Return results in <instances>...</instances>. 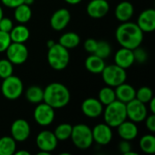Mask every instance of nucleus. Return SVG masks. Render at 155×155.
Instances as JSON below:
<instances>
[{
	"mask_svg": "<svg viewBox=\"0 0 155 155\" xmlns=\"http://www.w3.org/2000/svg\"><path fill=\"white\" fill-rule=\"evenodd\" d=\"M72 129H73V126L71 124H61L55 128L54 134L58 141H65L70 138L71 134H72Z\"/></svg>",
	"mask_w": 155,
	"mask_h": 155,
	"instance_id": "obj_30",
	"label": "nucleus"
},
{
	"mask_svg": "<svg viewBox=\"0 0 155 155\" xmlns=\"http://www.w3.org/2000/svg\"><path fill=\"white\" fill-rule=\"evenodd\" d=\"M35 143L39 151H43L47 153H50L53 151H54L55 148L57 147L58 140L56 139L53 132L45 130L37 134L35 139Z\"/></svg>",
	"mask_w": 155,
	"mask_h": 155,
	"instance_id": "obj_11",
	"label": "nucleus"
},
{
	"mask_svg": "<svg viewBox=\"0 0 155 155\" xmlns=\"http://www.w3.org/2000/svg\"><path fill=\"white\" fill-rule=\"evenodd\" d=\"M11 136L15 142H25L28 139L31 134V127L27 121L24 119H17L13 122L11 125Z\"/></svg>",
	"mask_w": 155,
	"mask_h": 155,
	"instance_id": "obj_12",
	"label": "nucleus"
},
{
	"mask_svg": "<svg viewBox=\"0 0 155 155\" xmlns=\"http://www.w3.org/2000/svg\"><path fill=\"white\" fill-rule=\"evenodd\" d=\"M153 97V90L148 86H143L136 91L135 98L145 104H148Z\"/></svg>",
	"mask_w": 155,
	"mask_h": 155,
	"instance_id": "obj_32",
	"label": "nucleus"
},
{
	"mask_svg": "<svg viewBox=\"0 0 155 155\" xmlns=\"http://www.w3.org/2000/svg\"><path fill=\"white\" fill-rule=\"evenodd\" d=\"M54 109L45 103H39L34 111V119L41 126H48L54 120Z\"/></svg>",
	"mask_w": 155,
	"mask_h": 155,
	"instance_id": "obj_10",
	"label": "nucleus"
},
{
	"mask_svg": "<svg viewBox=\"0 0 155 155\" xmlns=\"http://www.w3.org/2000/svg\"><path fill=\"white\" fill-rule=\"evenodd\" d=\"M97 45V41L94 38H88L85 40L84 44V47L85 49L86 52L90 53V54H94Z\"/></svg>",
	"mask_w": 155,
	"mask_h": 155,
	"instance_id": "obj_37",
	"label": "nucleus"
},
{
	"mask_svg": "<svg viewBox=\"0 0 155 155\" xmlns=\"http://www.w3.org/2000/svg\"><path fill=\"white\" fill-rule=\"evenodd\" d=\"M64 1L69 5H77L82 2V0H64Z\"/></svg>",
	"mask_w": 155,
	"mask_h": 155,
	"instance_id": "obj_42",
	"label": "nucleus"
},
{
	"mask_svg": "<svg viewBox=\"0 0 155 155\" xmlns=\"http://www.w3.org/2000/svg\"><path fill=\"white\" fill-rule=\"evenodd\" d=\"M137 25L143 33H151L155 30V10L148 8L143 10L137 19Z\"/></svg>",
	"mask_w": 155,
	"mask_h": 155,
	"instance_id": "obj_17",
	"label": "nucleus"
},
{
	"mask_svg": "<svg viewBox=\"0 0 155 155\" xmlns=\"http://www.w3.org/2000/svg\"><path fill=\"white\" fill-rule=\"evenodd\" d=\"M15 154H16V155H29L30 153L27 152V151H18V152H15Z\"/></svg>",
	"mask_w": 155,
	"mask_h": 155,
	"instance_id": "obj_43",
	"label": "nucleus"
},
{
	"mask_svg": "<svg viewBox=\"0 0 155 155\" xmlns=\"http://www.w3.org/2000/svg\"><path fill=\"white\" fill-rule=\"evenodd\" d=\"M71 99L68 88L61 83H51L44 89V103L54 109L65 107Z\"/></svg>",
	"mask_w": 155,
	"mask_h": 155,
	"instance_id": "obj_2",
	"label": "nucleus"
},
{
	"mask_svg": "<svg viewBox=\"0 0 155 155\" xmlns=\"http://www.w3.org/2000/svg\"><path fill=\"white\" fill-rule=\"evenodd\" d=\"M141 150L147 154H153L155 153V137L153 134H145L140 140Z\"/></svg>",
	"mask_w": 155,
	"mask_h": 155,
	"instance_id": "obj_29",
	"label": "nucleus"
},
{
	"mask_svg": "<svg viewBox=\"0 0 155 155\" xmlns=\"http://www.w3.org/2000/svg\"><path fill=\"white\" fill-rule=\"evenodd\" d=\"M6 58L13 64H23L28 58V49L22 43L11 42L5 50Z\"/></svg>",
	"mask_w": 155,
	"mask_h": 155,
	"instance_id": "obj_8",
	"label": "nucleus"
},
{
	"mask_svg": "<svg viewBox=\"0 0 155 155\" xmlns=\"http://www.w3.org/2000/svg\"><path fill=\"white\" fill-rule=\"evenodd\" d=\"M109 10L110 5L107 0H91L86 6V12L88 15L94 19L104 17Z\"/></svg>",
	"mask_w": 155,
	"mask_h": 155,
	"instance_id": "obj_14",
	"label": "nucleus"
},
{
	"mask_svg": "<svg viewBox=\"0 0 155 155\" xmlns=\"http://www.w3.org/2000/svg\"><path fill=\"white\" fill-rule=\"evenodd\" d=\"M14 25H13V21L8 18V17H2L0 19V30L1 31H4V32H6V33H9L12 28H13Z\"/></svg>",
	"mask_w": 155,
	"mask_h": 155,
	"instance_id": "obj_36",
	"label": "nucleus"
},
{
	"mask_svg": "<svg viewBox=\"0 0 155 155\" xmlns=\"http://www.w3.org/2000/svg\"><path fill=\"white\" fill-rule=\"evenodd\" d=\"M116 128L118 131V134L122 138V140L132 141L135 139L138 135V127L136 125V123H134L133 121H127L126 119Z\"/></svg>",
	"mask_w": 155,
	"mask_h": 155,
	"instance_id": "obj_19",
	"label": "nucleus"
},
{
	"mask_svg": "<svg viewBox=\"0 0 155 155\" xmlns=\"http://www.w3.org/2000/svg\"><path fill=\"white\" fill-rule=\"evenodd\" d=\"M81 42L80 36L74 32H67L63 34L59 38V44L66 49H73L79 45Z\"/></svg>",
	"mask_w": 155,
	"mask_h": 155,
	"instance_id": "obj_24",
	"label": "nucleus"
},
{
	"mask_svg": "<svg viewBox=\"0 0 155 155\" xmlns=\"http://www.w3.org/2000/svg\"><path fill=\"white\" fill-rule=\"evenodd\" d=\"M1 91L3 95L8 100L18 99L24 92V84L21 79L15 75H10L3 79Z\"/></svg>",
	"mask_w": 155,
	"mask_h": 155,
	"instance_id": "obj_7",
	"label": "nucleus"
},
{
	"mask_svg": "<svg viewBox=\"0 0 155 155\" xmlns=\"http://www.w3.org/2000/svg\"><path fill=\"white\" fill-rule=\"evenodd\" d=\"M83 114L89 118H97L104 112V105L102 103L94 97L85 99L81 105Z\"/></svg>",
	"mask_w": 155,
	"mask_h": 155,
	"instance_id": "obj_16",
	"label": "nucleus"
},
{
	"mask_svg": "<svg viewBox=\"0 0 155 155\" xmlns=\"http://www.w3.org/2000/svg\"><path fill=\"white\" fill-rule=\"evenodd\" d=\"M134 52V61L139 63V64H143L147 61L148 59V53L145 51V49L142 48L141 45L134 48L133 50Z\"/></svg>",
	"mask_w": 155,
	"mask_h": 155,
	"instance_id": "obj_34",
	"label": "nucleus"
},
{
	"mask_svg": "<svg viewBox=\"0 0 155 155\" xmlns=\"http://www.w3.org/2000/svg\"><path fill=\"white\" fill-rule=\"evenodd\" d=\"M85 68L92 74H101L105 64L104 59L92 54L85 60Z\"/></svg>",
	"mask_w": 155,
	"mask_h": 155,
	"instance_id": "obj_23",
	"label": "nucleus"
},
{
	"mask_svg": "<svg viewBox=\"0 0 155 155\" xmlns=\"http://www.w3.org/2000/svg\"><path fill=\"white\" fill-rule=\"evenodd\" d=\"M115 38L122 47L134 50L143 41V32L136 23L130 21L122 23L115 31Z\"/></svg>",
	"mask_w": 155,
	"mask_h": 155,
	"instance_id": "obj_1",
	"label": "nucleus"
},
{
	"mask_svg": "<svg viewBox=\"0 0 155 155\" xmlns=\"http://www.w3.org/2000/svg\"><path fill=\"white\" fill-rule=\"evenodd\" d=\"M148 104H149V105H150V111H151V113H152V114H155V99H154V97H153V98L150 100V102H149Z\"/></svg>",
	"mask_w": 155,
	"mask_h": 155,
	"instance_id": "obj_41",
	"label": "nucleus"
},
{
	"mask_svg": "<svg viewBox=\"0 0 155 155\" xmlns=\"http://www.w3.org/2000/svg\"><path fill=\"white\" fill-rule=\"evenodd\" d=\"M70 138L74 146L80 150H87L94 143L92 129L84 124H79L73 126Z\"/></svg>",
	"mask_w": 155,
	"mask_h": 155,
	"instance_id": "obj_5",
	"label": "nucleus"
},
{
	"mask_svg": "<svg viewBox=\"0 0 155 155\" xmlns=\"http://www.w3.org/2000/svg\"><path fill=\"white\" fill-rule=\"evenodd\" d=\"M54 44H55V43H54L53 40H49V41H47V43H46V45H47V46H48V48H49V47L53 46Z\"/></svg>",
	"mask_w": 155,
	"mask_h": 155,
	"instance_id": "obj_45",
	"label": "nucleus"
},
{
	"mask_svg": "<svg viewBox=\"0 0 155 155\" xmlns=\"http://www.w3.org/2000/svg\"><path fill=\"white\" fill-rule=\"evenodd\" d=\"M98 100L102 103V104L104 106L111 104L112 102H114V100H116V96H115V92L114 87L111 86H105L103 87L98 94Z\"/></svg>",
	"mask_w": 155,
	"mask_h": 155,
	"instance_id": "obj_28",
	"label": "nucleus"
},
{
	"mask_svg": "<svg viewBox=\"0 0 155 155\" xmlns=\"http://www.w3.org/2000/svg\"><path fill=\"white\" fill-rule=\"evenodd\" d=\"M134 14V5L129 1H123L119 3L114 10V15L116 19L122 23L130 21Z\"/></svg>",
	"mask_w": 155,
	"mask_h": 155,
	"instance_id": "obj_20",
	"label": "nucleus"
},
{
	"mask_svg": "<svg viewBox=\"0 0 155 155\" xmlns=\"http://www.w3.org/2000/svg\"><path fill=\"white\" fill-rule=\"evenodd\" d=\"M118 148H119L120 152H121L124 155L127 154L129 152L132 151V146H131L129 141H126V140H123V141L119 143Z\"/></svg>",
	"mask_w": 155,
	"mask_h": 155,
	"instance_id": "obj_39",
	"label": "nucleus"
},
{
	"mask_svg": "<svg viewBox=\"0 0 155 155\" xmlns=\"http://www.w3.org/2000/svg\"><path fill=\"white\" fill-rule=\"evenodd\" d=\"M9 35L12 42L25 44L30 37V31L24 24H20L16 26H13Z\"/></svg>",
	"mask_w": 155,
	"mask_h": 155,
	"instance_id": "obj_22",
	"label": "nucleus"
},
{
	"mask_svg": "<svg viewBox=\"0 0 155 155\" xmlns=\"http://www.w3.org/2000/svg\"><path fill=\"white\" fill-rule=\"evenodd\" d=\"M114 92H115L116 100L124 104H127L128 102L134 99L136 94V90L134 89V87L129 84H126L125 82L116 86Z\"/></svg>",
	"mask_w": 155,
	"mask_h": 155,
	"instance_id": "obj_21",
	"label": "nucleus"
},
{
	"mask_svg": "<svg viewBox=\"0 0 155 155\" xmlns=\"http://www.w3.org/2000/svg\"><path fill=\"white\" fill-rule=\"evenodd\" d=\"M11 38L9 33L0 30V53L5 52L8 45L11 44Z\"/></svg>",
	"mask_w": 155,
	"mask_h": 155,
	"instance_id": "obj_35",
	"label": "nucleus"
},
{
	"mask_svg": "<svg viewBox=\"0 0 155 155\" xmlns=\"http://www.w3.org/2000/svg\"><path fill=\"white\" fill-rule=\"evenodd\" d=\"M111 53H112V47L108 42L97 41V45H96L94 54H95L103 59H106L111 55Z\"/></svg>",
	"mask_w": 155,
	"mask_h": 155,
	"instance_id": "obj_31",
	"label": "nucleus"
},
{
	"mask_svg": "<svg viewBox=\"0 0 155 155\" xmlns=\"http://www.w3.org/2000/svg\"><path fill=\"white\" fill-rule=\"evenodd\" d=\"M34 2H35V0H24V4H25V5H33Z\"/></svg>",
	"mask_w": 155,
	"mask_h": 155,
	"instance_id": "obj_44",
	"label": "nucleus"
},
{
	"mask_svg": "<svg viewBox=\"0 0 155 155\" xmlns=\"http://www.w3.org/2000/svg\"><path fill=\"white\" fill-rule=\"evenodd\" d=\"M101 74L106 85L111 87H116L124 83L127 79L126 70L115 64L105 65Z\"/></svg>",
	"mask_w": 155,
	"mask_h": 155,
	"instance_id": "obj_6",
	"label": "nucleus"
},
{
	"mask_svg": "<svg viewBox=\"0 0 155 155\" xmlns=\"http://www.w3.org/2000/svg\"><path fill=\"white\" fill-rule=\"evenodd\" d=\"M2 4L6 7L15 8L21 4H24V0H1Z\"/></svg>",
	"mask_w": 155,
	"mask_h": 155,
	"instance_id": "obj_40",
	"label": "nucleus"
},
{
	"mask_svg": "<svg viewBox=\"0 0 155 155\" xmlns=\"http://www.w3.org/2000/svg\"><path fill=\"white\" fill-rule=\"evenodd\" d=\"M104 113V123L112 128H116L119 124L127 119L125 104L114 100L111 104L105 105Z\"/></svg>",
	"mask_w": 155,
	"mask_h": 155,
	"instance_id": "obj_3",
	"label": "nucleus"
},
{
	"mask_svg": "<svg viewBox=\"0 0 155 155\" xmlns=\"http://www.w3.org/2000/svg\"><path fill=\"white\" fill-rule=\"evenodd\" d=\"M145 125L146 128L153 134L155 132V114H152L151 115H147L145 118Z\"/></svg>",
	"mask_w": 155,
	"mask_h": 155,
	"instance_id": "obj_38",
	"label": "nucleus"
},
{
	"mask_svg": "<svg viewBox=\"0 0 155 155\" xmlns=\"http://www.w3.org/2000/svg\"><path fill=\"white\" fill-rule=\"evenodd\" d=\"M13 64L6 59H0V78L5 79L13 74Z\"/></svg>",
	"mask_w": 155,
	"mask_h": 155,
	"instance_id": "obj_33",
	"label": "nucleus"
},
{
	"mask_svg": "<svg viewBox=\"0 0 155 155\" xmlns=\"http://www.w3.org/2000/svg\"><path fill=\"white\" fill-rule=\"evenodd\" d=\"M14 17L15 21L19 24H25L27 23L32 17V10L30 5L25 4H21L18 6L14 8Z\"/></svg>",
	"mask_w": 155,
	"mask_h": 155,
	"instance_id": "obj_25",
	"label": "nucleus"
},
{
	"mask_svg": "<svg viewBox=\"0 0 155 155\" xmlns=\"http://www.w3.org/2000/svg\"><path fill=\"white\" fill-rule=\"evenodd\" d=\"M47 61L49 65L56 71H62L69 64L70 54L69 50L61 45L59 43L54 44L53 46L48 48Z\"/></svg>",
	"mask_w": 155,
	"mask_h": 155,
	"instance_id": "obj_4",
	"label": "nucleus"
},
{
	"mask_svg": "<svg viewBox=\"0 0 155 155\" xmlns=\"http://www.w3.org/2000/svg\"><path fill=\"white\" fill-rule=\"evenodd\" d=\"M93 140L100 145H107L113 139V131L105 123L98 124L92 129Z\"/></svg>",
	"mask_w": 155,
	"mask_h": 155,
	"instance_id": "obj_13",
	"label": "nucleus"
},
{
	"mask_svg": "<svg viewBox=\"0 0 155 155\" xmlns=\"http://www.w3.org/2000/svg\"><path fill=\"white\" fill-rule=\"evenodd\" d=\"M127 119L134 123H141L145 120L148 115L147 107L145 104L137 100L136 98L125 104Z\"/></svg>",
	"mask_w": 155,
	"mask_h": 155,
	"instance_id": "obj_9",
	"label": "nucleus"
},
{
	"mask_svg": "<svg viewBox=\"0 0 155 155\" xmlns=\"http://www.w3.org/2000/svg\"><path fill=\"white\" fill-rule=\"evenodd\" d=\"M71 20V14L66 8H59L52 15L50 25L55 31L64 30Z\"/></svg>",
	"mask_w": 155,
	"mask_h": 155,
	"instance_id": "obj_15",
	"label": "nucleus"
},
{
	"mask_svg": "<svg viewBox=\"0 0 155 155\" xmlns=\"http://www.w3.org/2000/svg\"><path fill=\"white\" fill-rule=\"evenodd\" d=\"M3 16H4V12H3V9H2V7H1V5H0V19H1Z\"/></svg>",
	"mask_w": 155,
	"mask_h": 155,
	"instance_id": "obj_46",
	"label": "nucleus"
},
{
	"mask_svg": "<svg viewBox=\"0 0 155 155\" xmlns=\"http://www.w3.org/2000/svg\"><path fill=\"white\" fill-rule=\"evenodd\" d=\"M16 150V142L12 136L0 138V155H13Z\"/></svg>",
	"mask_w": 155,
	"mask_h": 155,
	"instance_id": "obj_26",
	"label": "nucleus"
},
{
	"mask_svg": "<svg viewBox=\"0 0 155 155\" xmlns=\"http://www.w3.org/2000/svg\"><path fill=\"white\" fill-rule=\"evenodd\" d=\"M25 97L32 104L42 103L44 100V89L36 85L30 86L25 91Z\"/></svg>",
	"mask_w": 155,
	"mask_h": 155,
	"instance_id": "obj_27",
	"label": "nucleus"
},
{
	"mask_svg": "<svg viewBox=\"0 0 155 155\" xmlns=\"http://www.w3.org/2000/svg\"><path fill=\"white\" fill-rule=\"evenodd\" d=\"M134 63L135 61L132 49L122 47L114 54V64L125 70L130 68Z\"/></svg>",
	"mask_w": 155,
	"mask_h": 155,
	"instance_id": "obj_18",
	"label": "nucleus"
}]
</instances>
